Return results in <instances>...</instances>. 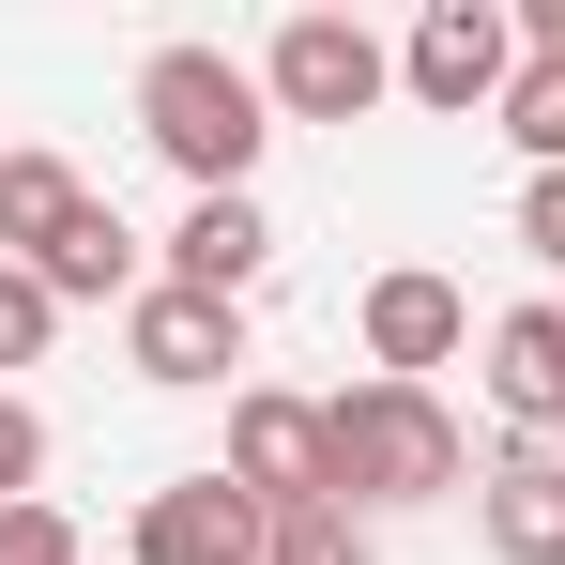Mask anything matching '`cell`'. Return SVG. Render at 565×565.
I'll return each mask as SVG.
<instances>
[{"label": "cell", "mask_w": 565, "mask_h": 565, "mask_svg": "<svg viewBox=\"0 0 565 565\" xmlns=\"http://www.w3.org/2000/svg\"><path fill=\"white\" fill-rule=\"evenodd\" d=\"M138 138H153L199 199H245L260 138H276V93H260V62H230V46H153V62H138Z\"/></svg>", "instance_id": "1"}, {"label": "cell", "mask_w": 565, "mask_h": 565, "mask_svg": "<svg viewBox=\"0 0 565 565\" xmlns=\"http://www.w3.org/2000/svg\"><path fill=\"white\" fill-rule=\"evenodd\" d=\"M337 413V504H459L473 489V444L459 413L428 397V382H352V397H321Z\"/></svg>", "instance_id": "2"}, {"label": "cell", "mask_w": 565, "mask_h": 565, "mask_svg": "<svg viewBox=\"0 0 565 565\" xmlns=\"http://www.w3.org/2000/svg\"><path fill=\"white\" fill-rule=\"evenodd\" d=\"M260 93H276V122H367L382 93H397V46H382L367 15H276V46H260Z\"/></svg>", "instance_id": "3"}, {"label": "cell", "mask_w": 565, "mask_h": 565, "mask_svg": "<svg viewBox=\"0 0 565 565\" xmlns=\"http://www.w3.org/2000/svg\"><path fill=\"white\" fill-rule=\"evenodd\" d=\"M504 77H520V15H504V0H428L413 46H397V93L444 107V122H489Z\"/></svg>", "instance_id": "4"}, {"label": "cell", "mask_w": 565, "mask_h": 565, "mask_svg": "<svg viewBox=\"0 0 565 565\" xmlns=\"http://www.w3.org/2000/svg\"><path fill=\"white\" fill-rule=\"evenodd\" d=\"M230 489L245 504H337V413L321 397H290V382H245L230 397Z\"/></svg>", "instance_id": "5"}, {"label": "cell", "mask_w": 565, "mask_h": 565, "mask_svg": "<svg viewBox=\"0 0 565 565\" xmlns=\"http://www.w3.org/2000/svg\"><path fill=\"white\" fill-rule=\"evenodd\" d=\"M260 551H276V504H245L230 459H214V473H169V489L138 504V535H122V565H260Z\"/></svg>", "instance_id": "6"}, {"label": "cell", "mask_w": 565, "mask_h": 565, "mask_svg": "<svg viewBox=\"0 0 565 565\" xmlns=\"http://www.w3.org/2000/svg\"><path fill=\"white\" fill-rule=\"evenodd\" d=\"M122 367H138V382H230V367H245V306L153 276L138 306H122Z\"/></svg>", "instance_id": "7"}, {"label": "cell", "mask_w": 565, "mask_h": 565, "mask_svg": "<svg viewBox=\"0 0 565 565\" xmlns=\"http://www.w3.org/2000/svg\"><path fill=\"white\" fill-rule=\"evenodd\" d=\"M473 535L489 565H565V444H504L473 473Z\"/></svg>", "instance_id": "8"}, {"label": "cell", "mask_w": 565, "mask_h": 565, "mask_svg": "<svg viewBox=\"0 0 565 565\" xmlns=\"http://www.w3.org/2000/svg\"><path fill=\"white\" fill-rule=\"evenodd\" d=\"M473 352V306H459V276H367V367L382 382H428V367H459Z\"/></svg>", "instance_id": "9"}, {"label": "cell", "mask_w": 565, "mask_h": 565, "mask_svg": "<svg viewBox=\"0 0 565 565\" xmlns=\"http://www.w3.org/2000/svg\"><path fill=\"white\" fill-rule=\"evenodd\" d=\"M489 413L520 444H565V306H504L489 321Z\"/></svg>", "instance_id": "10"}, {"label": "cell", "mask_w": 565, "mask_h": 565, "mask_svg": "<svg viewBox=\"0 0 565 565\" xmlns=\"http://www.w3.org/2000/svg\"><path fill=\"white\" fill-rule=\"evenodd\" d=\"M260 260H276V214H260V199H184V230H169V276H184V290L245 306Z\"/></svg>", "instance_id": "11"}, {"label": "cell", "mask_w": 565, "mask_h": 565, "mask_svg": "<svg viewBox=\"0 0 565 565\" xmlns=\"http://www.w3.org/2000/svg\"><path fill=\"white\" fill-rule=\"evenodd\" d=\"M77 214H93V184H77L62 153H0V260H46Z\"/></svg>", "instance_id": "12"}, {"label": "cell", "mask_w": 565, "mask_h": 565, "mask_svg": "<svg viewBox=\"0 0 565 565\" xmlns=\"http://www.w3.org/2000/svg\"><path fill=\"white\" fill-rule=\"evenodd\" d=\"M31 276L62 290V306H107V290L138 306V290H153V276H138V230H122L107 199H93V214H77V230H62V245H46V260H31Z\"/></svg>", "instance_id": "13"}, {"label": "cell", "mask_w": 565, "mask_h": 565, "mask_svg": "<svg viewBox=\"0 0 565 565\" xmlns=\"http://www.w3.org/2000/svg\"><path fill=\"white\" fill-rule=\"evenodd\" d=\"M504 138H520V169H565V62H520L504 77V107H489Z\"/></svg>", "instance_id": "14"}, {"label": "cell", "mask_w": 565, "mask_h": 565, "mask_svg": "<svg viewBox=\"0 0 565 565\" xmlns=\"http://www.w3.org/2000/svg\"><path fill=\"white\" fill-rule=\"evenodd\" d=\"M260 565H382V551H367V520H352V504H290Z\"/></svg>", "instance_id": "15"}, {"label": "cell", "mask_w": 565, "mask_h": 565, "mask_svg": "<svg viewBox=\"0 0 565 565\" xmlns=\"http://www.w3.org/2000/svg\"><path fill=\"white\" fill-rule=\"evenodd\" d=\"M46 337H62V290L31 260H0V367H46Z\"/></svg>", "instance_id": "16"}, {"label": "cell", "mask_w": 565, "mask_h": 565, "mask_svg": "<svg viewBox=\"0 0 565 565\" xmlns=\"http://www.w3.org/2000/svg\"><path fill=\"white\" fill-rule=\"evenodd\" d=\"M0 504H46V413L0 397Z\"/></svg>", "instance_id": "17"}, {"label": "cell", "mask_w": 565, "mask_h": 565, "mask_svg": "<svg viewBox=\"0 0 565 565\" xmlns=\"http://www.w3.org/2000/svg\"><path fill=\"white\" fill-rule=\"evenodd\" d=\"M0 565H93L62 504H0Z\"/></svg>", "instance_id": "18"}, {"label": "cell", "mask_w": 565, "mask_h": 565, "mask_svg": "<svg viewBox=\"0 0 565 565\" xmlns=\"http://www.w3.org/2000/svg\"><path fill=\"white\" fill-rule=\"evenodd\" d=\"M520 245H535V260H565V169H535V184H520Z\"/></svg>", "instance_id": "19"}]
</instances>
